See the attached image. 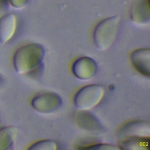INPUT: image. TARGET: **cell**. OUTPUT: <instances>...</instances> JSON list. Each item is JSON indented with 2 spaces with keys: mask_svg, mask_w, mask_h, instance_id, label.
Segmentation results:
<instances>
[{
  "mask_svg": "<svg viewBox=\"0 0 150 150\" xmlns=\"http://www.w3.org/2000/svg\"><path fill=\"white\" fill-rule=\"evenodd\" d=\"M45 54L44 47L37 43L23 45L15 52L12 62L17 73L25 74L37 70L41 66Z\"/></svg>",
  "mask_w": 150,
  "mask_h": 150,
  "instance_id": "6da1fadb",
  "label": "cell"
},
{
  "mask_svg": "<svg viewBox=\"0 0 150 150\" xmlns=\"http://www.w3.org/2000/svg\"><path fill=\"white\" fill-rule=\"evenodd\" d=\"M121 19L118 15L103 19L95 26L93 33V42L100 50H105L115 42L120 29Z\"/></svg>",
  "mask_w": 150,
  "mask_h": 150,
  "instance_id": "7a4b0ae2",
  "label": "cell"
},
{
  "mask_svg": "<svg viewBox=\"0 0 150 150\" xmlns=\"http://www.w3.org/2000/svg\"><path fill=\"white\" fill-rule=\"evenodd\" d=\"M104 95V89L100 85L90 84L84 86L74 96V105L79 110L88 111L97 105Z\"/></svg>",
  "mask_w": 150,
  "mask_h": 150,
  "instance_id": "3957f363",
  "label": "cell"
},
{
  "mask_svg": "<svg viewBox=\"0 0 150 150\" xmlns=\"http://www.w3.org/2000/svg\"><path fill=\"white\" fill-rule=\"evenodd\" d=\"M150 124L145 120H134L124 124L118 130V141L129 138H149Z\"/></svg>",
  "mask_w": 150,
  "mask_h": 150,
  "instance_id": "277c9868",
  "label": "cell"
},
{
  "mask_svg": "<svg viewBox=\"0 0 150 150\" xmlns=\"http://www.w3.org/2000/svg\"><path fill=\"white\" fill-rule=\"evenodd\" d=\"M62 104L61 97L56 93L47 92L35 96L31 101L32 107L43 114H49L57 111Z\"/></svg>",
  "mask_w": 150,
  "mask_h": 150,
  "instance_id": "5b68a950",
  "label": "cell"
},
{
  "mask_svg": "<svg viewBox=\"0 0 150 150\" xmlns=\"http://www.w3.org/2000/svg\"><path fill=\"white\" fill-rule=\"evenodd\" d=\"M71 70L77 79L81 80H88L96 75L98 71V65L93 58L83 56L74 62Z\"/></svg>",
  "mask_w": 150,
  "mask_h": 150,
  "instance_id": "8992f818",
  "label": "cell"
},
{
  "mask_svg": "<svg viewBox=\"0 0 150 150\" xmlns=\"http://www.w3.org/2000/svg\"><path fill=\"white\" fill-rule=\"evenodd\" d=\"M129 19L137 26H146L150 22L149 0H136L129 11Z\"/></svg>",
  "mask_w": 150,
  "mask_h": 150,
  "instance_id": "52a82bcc",
  "label": "cell"
},
{
  "mask_svg": "<svg viewBox=\"0 0 150 150\" xmlns=\"http://www.w3.org/2000/svg\"><path fill=\"white\" fill-rule=\"evenodd\" d=\"M75 122L82 129L94 134L103 133L104 129L99 120L91 113L80 110L74 116Z\"/></svg>",
  "mask_w": 150,
  "mask_h": 150,
  "instance_id": "ba28073f",
  "label": "cell"
},
{
  "mask_svg": "<svg viewBox=\"0 0 150 150\" xmlns=\"http://www.w3.org/2000/svg\"><path fill=\"white\" fill-rule=\"evenodd\" d=\"M130 60L134 68L144 76H150V49L139 48L131 53Z\"/></svg>",
  "mask_w": 150,
  "mask_h": 150,
  "instance_id": "9c48e42d",
  "label": "cell"
},
{
  "mask_svg": "<svg viewBox=\"0 0 150 150\" xmlns=\"http://www.w3.org/2000/svg\"><path fill=\"white\" fill-rule=\"evenodd\" d=\"M16 25V17L13 13H6L0 18V43L5 44L13 37Z\"/></svg>",
  "mask_w": 150,
  "mask_h": 150,
  "instance_id": "30bf717a",
  "label": "cell"
},
{
  "mask_svg": "<svg viewBox=\"0 0 150 150\" xmlns=\"http://www.w3.org/2000/svg\"><path fill=\"white\" fill-rule=\"evenodd\" d=\"M18 128L13 125L0 128V150L10 149L13 146L18 136Z\"/></svg>",
  "mask_w": 150,
  "mask_h": 150,
  "instance_id": "8fae6325",
  "label": "cell"
},
{
  "mask_svg": "<svg viewBox=\"0 0 150 150\" xmlns=\"http://www.w3.org/2000/svg\"><path fill=\"white\" fill-rule=\"evenodd\" d=\"M149 138H129L118 141V148L124 150H148Z\"/></svg>",
  "mask_w": 150,
  "mask_h": 150,
  "instance_id": "7c38bea8",
  "label": "cell"
},
{
  "mask_svg": "<svg viewBox=\"0 0 150 150\" xmlns=\"http://www.w3.org/2000/svg\"><path fill=\"white\" fill-rule=\"evenodd\" d=\"M30 150H56L57 144L53 140H41L33 144L29 148Z\"/></svg>",
  "mask_w": 150,
  "mask_h": 150,
  "instance_id": "4fadbf2b",
  "label": "cell"
},
{
  "mask_svg": "<svg viewBox=\"0 0 150 150\" xmlns=\"http://www.w3.org/2000/svg\"><path fill=\"white\" fill-rule=\"evenodd\" d=\"M79 149H96V150H113L118 149V147L115 146L114 145L108 144H94L82 145L81 147H79Z\"/></svg>",
  "mask_w": 150,
  "mask_h": 150,
  "instance_id": "5bb4252c",
  "label": "cell"
},
{
  "mask_svg": "<svg viewBox=\"0 0 150 150\" xmlns=\"http://www.w3.org/2000/svg\"><path fill=\"white\" fill-rule=\"evenodd\" d=\"M8 1L13 8L21 9L28 5L29 0H8Z\"/></svg>",
  "mask_w": 150,
  "mask_h": 150,
  "instance_id": "9a60e30c",
  "label": "cell"
},
{
  "mask_svg": "<svg viewBox=\"0 0 150 150\" xmlns=\"http://www.w3.org/2000/svg\"><path fill=\"white\" fill-rule=\"evenodd\" d=\"M8 4V0H0V11L4 9Z\"/></svg>",
  "mask_w": 150,
  "mask_h": 150,
  "instance_id": "2e32d148",
  "label": "cell"
},
{
  "mask_svg": "<svg viewBox=\"0 0 150 150\" xmlns=\"http://www.w3.org/2000/svg\"><path fill=\"white\" fill-rule=\"evenodd\" d=\"M2 83H3V78L0 74V86H1L2 84Z\"/></svg>",
  "mask_w": 150,
  "mask_h": 150,
  "instance_id": "e0dca14e",
  "label": "cell"
}]
</instances>
